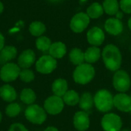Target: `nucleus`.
<instances>
[{
	"mask_svg": "<svg viewBox=\"0 0 131 131\" xmlns=\"http://www.w3.org/2000/svg\"><path fill=\"white\" fill-rule=\"evenodd\" d=\"M104 63L110 71H118L122 62V56L119 48L114 45H107L103 50Z\"/></svg>",
	"mask_w": 131,
	"mask_h": 131,
	"instance_id": "nucleus-1",
	"label": "nucleus"
},
{
	"mask_svg": "<svg viewBox=\"0 0 131 131\" xmlns=\"http://www.w3.org/2000/svg\"><path fill=\"white\" fill-rule=\"evenodd\" d=\"M94 75V68L91 64L83 63L76 67L73 73V78L77 84H87L93 80Z\"/></svg>",
	"mask_w": 131,
	"mask_h": 131,
	"instance_id": "nucleus-2",
	"label": "nucleus"
},
{
	"mask_svg": "<svg viewBox=\"0 0 131 131\" xmlns=\"http://www.w3.org/2000/svg\"><path fill=\"white\" fill-rule=\"evenodd\" d=\"M96 108L101 112H108L114 107V97L110 91L103 89L96 93L94 97Z\"/></svg>",
	"mask_w": 131,
	"mask_h": 131,
	"instance_id": "nucleus-3",
	"label": "nucleus"
},
{
	"mask_svg": "<svg viewBox=\"0 0 131 131\" xmlns=\"http://www.w3.org/2000/svg\"><path fill=\"white\" fill-rule=\"evenodd\" d=\"M25 116L29 122L35 124H41L47 118L45 110L37 104L29 105L25 111Z\"/></svg>",
	"mask_w": 131,
	"mask_h": 131,
	"instance_id": "nucleus-4",
	"label": "nucleus"
},
{
	"mask_svg": "<svg viewBox=\"0 0 131 131\" xmlns=\"http://www.w3.org/2000/svg\"><path fill=\"white\" fill-rule=\"evenodd\" d=\"M131 81L129 74L123 70H118L114 74L113 85L114 88L121 93L127 91L130 88Z\"/></svg>",
	"mask_w": 131,
	"mask_h": 131,
	"instance_id": "nucleus-5",
	"label": "nucleus"
},
{
	"mask_svg": "<svg viewBox=\"0 0 131 131\" xmlns=\"http://www.w3.org/2000/svg\"><path fill=\"white\" fill-rule=\"evenodd\" d=\"M101 126L104 131H121L122 121L121 117L115 114H107L101 120Z\"/></svg>",
	"mask_w": 131,
	"mask_h": 131,
	"instance_id": "nucleus-6",
	"label": "nucleus"
},
{
	"mask_svg": "<svg viewBox=\"0 0 131 131\" xmlns=\"http://www.w3.org/2000/svg\"><path fill=\"white\" fill-rule=\"evenodd\" d=\"M36 70L41 74L51 73L57 67V61L51 55H44L36 62Z\"/></svg>",
	"mask_w": 131,
	"mask_h": 131,
	"instance_id": "nucleus-7",
	"label": "nucleus"
},
{
	"mask_svg": "<svg viewBox=\"0 0 131 131\" xmlns=\"http://www.w3.org/2000/svg\"><path fill=\"white\" fill-rule=\"evenodd\" d=\"M45 110L51 115L60 114L64 108V101L61 97L54 95L47 98L44 104Z\"/></svg>",
	"mask_w": 131,
	"mask_h": 131,
	"instance_id": "nucleus-8",
	"label": "nucleus"
},
{
	"mask_svg": "<svg viewBox=\"0 0 131 131\" xmlns=\"http://www.w3.org/2000/svg\"><path fill=\"white\" fill-rule=\"evenodd\" d=\"M20 71L19 66L14 63H8L1 68L0 78L5 82H11L19 77Z\"/></svg>",
	"mask_w": 131,
	"mask_h": 131,
	"instance_id": "nucleus-9",
	"label": "nucleus"
},
{
	"mask_svg": "<svg viewBox=\"0 0 131 131\" xmlns=\"http://www.w3.org/2000/svg\"><path fill=\"white\" fill-rule=\"evenodd\" d=\"M90 18L87 13L79 12L73 16L71 20L70 27L75 33H81L88 26Z\"/></svg>",
	"mask_w": 131,
	"mask_h": 131,
	"instance_id": "nucleus-10",
	"label": "nucleus"
},
{
	"mask_svg": "<svg viewBox=\"0 0 131 131\" xmlns=\"http://www.w3.org/2000/svg\"><path fill=\"white\" fill-rule=\"evenodd\" d=\"M114 107L123 112L131 111V96L120 93L114 97Z\"/></svg>",
	"mask_w": 131,
	"mask_h": 131,
	"instance_id": "nucleus-11",
	"label": "nucleus"
},
{
	"mask_svg": "<svg viewBox=\"0 0 131 131\" xmlns=\"http://www.w3.org/2000/svg\"><path fill=\"white\" fill-rule=\"evenodd\" d=\"M104 38L105 35L104 31L98 27H93L87 33L88 41L94 46H99L102 45Z\"/></svg>",
	"mask_w": 131,
	"mask_h": 131,
	"instance_id": "nucleus-12",
	"label": "nucleus"
},
{
	"mask_svg": "<svg viewBox=\"0 0 131 131\" xmlns=\"http://www.w3.org/2000/svg\"><path fill=\"white\" fill-rule=\"evenodd\" d=\"M74 126L79 131H85L89 128L90 119L87 112L78 111L74 116Z\"/></svg>",
	"mask_w": 131,
	"mask_h": 131,
	"instance_id": "nucleus-13",
	"label": "nucleus"
},
{
	"mask_svg": "<svg viewBox=\"0 0 131 131\" xmlns=\"http://www.w3.org/2000/svg\"><path fill=\"white\" fill-rule=\"evenodd\" d=\"M104 28L109 34L118 35L123 31L124 25L120 19L117 18H111L105 21Z\"/></svg>",
	"mask_w": 131,
	"mask_h": 131,
	"instance_id": "nucleus-14",
	"label": "nucleus"
},
{
	"mask_svg": "<svg viewBox=\"0 0 131 131\" xmlns=\"http://www.w3.org/2000/svg\"><path fill=\"white\" fill-rule=\"evenodd\" d=\"M35 61V52L31 50L28 49L24 51L18 57V65L19 67L22 68L23 69H26L30 68Z\"/></svg>",
	"mask_w": 131,
	"mask_h": 131,
	"instance_id": "nucleus-15",
	"label": "nucleus"
},
{
	"mask_svg": "<svg viewBox=\"0 0 131 131\" xmlns=\"http://www.w3.org/2000/svg\"><path fill=\"white\" fill-rule=\"evenodd\" d=\"M0 97L5 101L12 102L16 99L17 93L12 86L9 84H5L0 88Z\"/></svg>",
	"mask_w": 131,
	"mask_h": 131,
	"instance_id": "nucleus-16",
	"label": "nucleus"
},
{
	"mask_svg": "<svg viewBox=\"0 0 131 131\" xmlns=\"http://www.w3.org/2000/svg\"><path fill=\"white\" fill-rule=\"evenodd\" d=\"M48 51L50 55L54 58H61L66 54L67 48L64 43L58 41L51 44Z\"/></svg>",
	"mask_w": 131,
	"mask_h": 131,
	"instance_id": "nucleus-17",
	"label": "nucleus"
},
{
	"mask_svg": "<svg viewBox=\"0 0 131 131\" xmlns=\"http://www.w3.org/2000/svg\"><path fill=\"white\" fill-rule=\"evenodd\" d=\"M52 91L54 95L63 97L68 91V83L64 79L58 78L52 84Z\"/></svg>",
	"mask_w": 131,
	"mask_h": 131,
	"instance_id": "nucleus-18",
	"label": "nucleus"
},
{
	"mask_svg": "<svg viewBox=\"0 0 131 131\" xmlns=\"http://www.w3.org/2000/svg\"><path fill=\"white\" fill-rule=\"evenodd\" d=\"M101 57V50L96 46L88 48L84 52V60L88 64L97 62Z\"/></svg>",
	"mask_w": 131,
	"mask_h": 131,
	"instance_id": "nucleus-19",
	"label": "nucleus"
},
{
	"mask_svg": "<svg viewBox=\"0 0 131 131\" xmlns=\"http://www.w3.org/2000/svg\"><path fill=\"white\" fill-rule=\"evenodd\" d=\"M94 97L91 93H88V92L84 93L80 97L79 106H80V108L83 110V111L86 112V111H91L94 106Z\"/></svg>",
	"mask_w": 131,
	"mask_h": 131,
	"instance_id": "nucleus-20",
	"label": "nucleus"
},
{
	"mask_svg": "<svg viewBox=\"0 0 131 131\" xmlns=\"http://www.w3.org/2000/svg\"><path fill=\"white\" fill-rule=\"evenodd\" d=\"M17 50L14 46H5L0 52V61L6 62L14 59L16 57Z\"/></svg>",
	"mask_w": 131,
	"mask_h": 131,
	"instance_id": "nucleus-21",
	"label": "nucleus"
},
{
	"mask_svg": "<svg viewBox=\"0 0 131 131\" xmlns=\"http://www.w3.org/2000/svg\"><path fill=\"white\" fill-rule=\"evenodd\" d=\"M69 58L70 61L74 64V65H80L84 63V53L79 48H73L70 54H69Z\"/></svg>",
	"mask_w": 131,
	"mask_h": 131,
	"instance_id": "nucleus-22",
	"label": "nucleus"
},
{
	"mask_svg": "<svg viewBox=\"0 0 131 131\" xmlns=\"http://www.w3.org/2000/svg\"><path fill=\"white\" fill-rule=\"evenodd\" d=\"M103 6L98 2L92 3L87 9V14L91 18H98L104 13Z\"/></svg>",
	"mask_w": 131,
	"mask_h": 131,
	"instance_id": "nucleus-23",
	"label": "nucleus"
},
{
	"mask_svg": "<svg viewBox=\"0 0 131 131\" xmlns=\"http://www.w3.org/2000/svg\"><path fill=\"white\" fill-rule=\"evenodd\" d=\"M103 8L107 14L114 15L119 12V3L117 0H104Z\"/></svg>",
	"mask_w": 131,
	"mask_h": 131,
	"instance_id": "nucleus-24",
	"label": "nucleus"
},
{
	"mask_svg": "<svg viewBox=\"0 0 131 131\" xmlns=\"http://www.w3.org/2000/svg\"><path fill=\"white\" fill-rule=\"evenodd\" d=\"M21 101L26 104H32L36 100V94L35 91L30 88H25L21 91L20 94Z\"/></svg>",
	"mask_w": 131,
	"mask_h": 131,
	"instance_id": "nucleus-25",
	"label": "nucleus"
},
{
	"mask_svg": "<svg viewBox=\"0 0 131 131\" xmlns=\"http://www.w3.org/2000/svg\"><path fill=\"white\" fill-rule=\"evenodd\" d=\"M63 101L64 103H65L69 106H74L79 103L80 97L75 91L71 90V91H68L65 93V94L63 96Z\"/></svg>",
	"mask_w": 131,
	"mask_h": 131,
	"instance_id": "nucleus-26",
	"label": "nucleus"
},
{
	"mask_svg": "<svg viewBox=\"0 0 131 131\" xmlns=\"http://www.w3.org/2000/svg\"><path fill=\"white\" fill-rule=\"evenodd\" d=\"M46 30L45 25L41 21H34L29 26V31L30 33L34 35L39 37L41 36Z\"/></svg>",
	"mask_w": 131,
	"mask_h": 131,
	"instance_id": "nucleus-27",
	"label": "nucleus"
},
{
	"mask_svg": "<svg viewBox=\"0 0 131 131\" xmlns=\"http://www.w3.org/2000/svg\"><path fill=\"white\" fill-rule=\"evenodd\" d=\"M51 45V40L45 36H41L36 40V47L38 50L41 51H48Z\"/></svg>",
	"mask_w": 131,
	"mask_h": 131,
	"instance_id": "nucleus-28",
	"label": "nucleus"
},
{
	"mask_svg": "<svg viewBox=\"0 0 131 131\" xmlns=\"http://www.w3.org/2000/svg\"><path fill=\"white\" fill-rule=\"evenodd\" d=\"M21 112V107L18 104L12 103L7 106L5 109V114L10 117H15L18 116Z\"/></svg>",
	"mask_w": 131,
	"mask_h": 131,
	"instance_id": "nucleus-29",
	"label": "nucleus"
},
{
	"mask_svg": "<svg viewBox=\"0 0 131 131\" xmlns=\"http://www.w3.org/2000/svg\"><path fill=\"white\" fill-rule=\"evenodd\" d=\"M19 77L20 79L25 83H29L35 79V74L33 71L29 70L28 68L23 69L22 71H21L19 74Z\"/></svg>",
	"mask_w": 131,
	"mask_h": 131,
	"instance_id": "nucleus-30",
	"label": "nucleus"
},
{
	"mask_svg": "<svg viewBox=\"0 0 131 131\" xmlns=\"http://www.w3.org/2000/svg\"><path fill=\"white\" fill-rule=\"evenodd\" d=\"M120 6L123 12L127 14L131 13V0H121Z\"/></svg>",
	"mask_w": 131,
	"mask_h": 131,
	"instance_id": "nucleus-31",
	"label": "nucleus"
},
{
	"mask_svg": "<svg viewBox=\"0 0 131 131\" xmlns=\"http://www.w3.org/2000/svg\"><path fill=\"white\" fill-rule=\"evenodd\" d=\"M8 131H28L26 127L22 125L21 124L19 123H16V124H13L12 125H11V127H9Z\"/></svg>",
	"mask_w": 131,
	"mask_h": 131,
	"instance_id": "nucleus-32",
	"label": "nucleus"
},
{
	"mask_svg": "<svg viewBox=\"0 0 131 131\" xmlns=\"http://www.w3.org/2000/svg\"><path fill=\"white\" fill-rule=\"evenodd\" d=\"M4 44H5V39L3 35L1 34L0 32V51H2V49L4 48Z\"/></svg>",
	"mask_w": 131,
	"mask_h": 131,
	"instance_id": "nucleus-33",
	"label": "nucleus"
},
{
	"mask_svg": "<svg viewBox=\"0 0 131 131\" xmlns=\"http://www.w3.org/2000/svg\"><path fill=\"white\" fill-rule=\"evenodd\" d=\"M45 131H58V130L56 127H48L45 130Z\"/></svg>",
	"mask_w": 131,
	"mask_h": 131,
	"instance_id": "nucleus-34",
	"label": "nucleus"
},
{
	"mask_svg": "<svg viewBox=\"0 0 131 131\" xmlns=\"http://www.w3.org/2000/svg\"><path fill=\"white\" fill-rule=\"evenodd\" d=\"M116 15H117V18H118V19H121V18H123V13L121 12H120V11L116 14Z\"/></svg>",
	"mask_w": 131,
	"mask_h": 131,
	"instance_id": "nucleus-35",
	"label": "nucleus"
},
{
	"mask_svg": "<svg viewBox=\"0 0 131 131\" xmlns=\"http://www.w3.org/2000/svg\"><path fill=\"white\" fill-rule=\"evenodd\" d=\"M3 8H4V7H3V5H2V3L0 2V14L2 12V11H3Z\"/></svg>",
	"mask_w": 131,
	"mask_h": 131,
	"instance_id": "nucleus-36",
	"label": "nucleus"
},
{
	"mask_svg": "<svg viewBox=\"0 0 131 131\" xmlns=\"http://www.w3.org/2000/svg\"><path fill=\"white\" fill-rule=\"evenodd\" d=\"M128 26H129L130 29L131 30V18L129 19V21H128Z\"/></svg>",
	"mask_w": 131,
	"mask_h": 131,
	"instance_id": "nucleus-37",
	"label": "nucleus"
},
{
	"mask_svg": "<svg viewBox=\"0 0 131 131\" xmlns=\"http://www.w3.org/2000/svg\"><path fill=\"white\" fill-rule=\"evenodd\" d=\"M49 1L53 2H58V1H60V0H49Z\"/></svg>",
	"mask_w": 131,
	"mask_h": 131,
	"instance_id": "nucleus-38",
	"label": "nucleus"
},
{
	"mask_svg": "<svg viewBox=\"0 0 131 131\" xmlns=\"http://www.w3.org/2000/svg\"><path fill=\"white\" fill-rule=\"evenodd\" d=\"M2 113H1V111H0V122H1V121H2Z\"/></svg>",
	"mask_w": 131,
	"mask_h": 131,
	"instance_id": "nucleus-39",
	"label": "nucleus"
},
{
	"mask_svg": "<svg viewBox=\"0 0 131 131\" xmlns=\"http://www.w3.org/2000/svg\"><path fill=\"white\" fill-rule=\"evenodd\" d=\"M121 131H130V130H121Z\"/></svg>",
	"mask_w": 131,
	"mask_h": 131,
	"instance_id": "nucleus-40",
	"label": "nucleus"
},
{
	"mask_svg": "<svg viewBox=\"0 0 131 131\" xmlns=\"http://www.w3.org/2000/svg\"><path fill=\"white\" fill-rule=\"evenodd\" d=\"M130 112H131V111H130Z\"/></svg>",
	"mask_w": 131,
	"mask_h": 131,
	"instance_id": "nucleus-41",
	"label": "nucleus"
}]
</instances>
